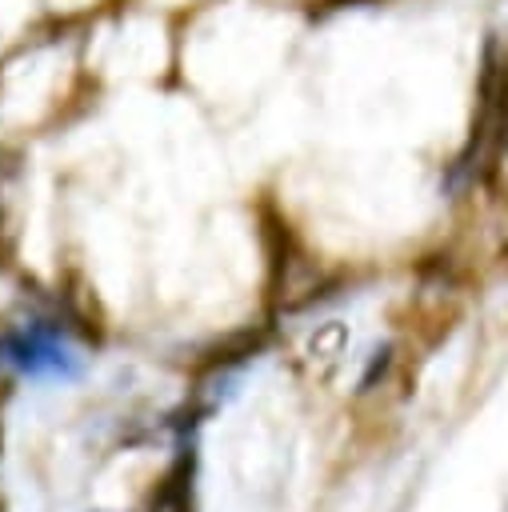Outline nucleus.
<instances>
[{
    "label": "nucleus",
    "mask_w": 508,
    "mask_h": 512,
    "mask_svg": "<svg viewBox=\"0 0 508 512\" xmlns=\"http://www.w3.org/2000/svg\"><path fill=\"white\" fill-rule=\"evenodd\" d=\"M0 360L32 380H72L80 376V360L64 340V328L48 316L16 320L0 332Z\"/></svg>",
    "instance_id": "1"
},
{
    "label": "nucleus",
    "mask_w": 508,
    "mask_h": 512,
    "mask_svg": "<svg viewBox=\"0 0 508 512\" xmlns=\"http://www.w3.org/2000/svg\"><path fill=\"white\" fill-rule=\"evenodd\" d=\"M192 480H196V456L192 448H180V456L156 484L152 512H192Z\"/></svg>",
    "instance_id": "2"
}]
</instances>
